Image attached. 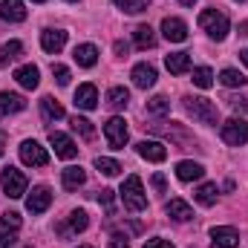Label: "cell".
Returning a JSON list of instances; mask_svg holds the SVG:
<instances>
[{
  "label": "cell",
  "mask_w": 248,
  "mask_h": 248,
  "mask_svg": "<svg viewBox=\"0 0 248 248\" xmlns=\"http://www.w3.org/2000/svg\"><path fill=\"white\" fill-rule=\"evenodd\" d=\"M122 202L127 211H133V214H139V211H144L147 208V193H144V185H141V179L133 173V176H127L122 182Z\"/></svg>",
  "instance_id": "cell-1"
},
{
  "label": "cell",
  "mask_w": 248,
  "mask_h": 248,
  "mask_svg": "<svg viewBox=\"0 0 248 248\" xmlns=\"http://www.w3.org/2000/svg\"><path fill=\"white\" fill-rule=\"evenodd\" d=\"M182 101H185L187 116H193L199 124H217L219 122V110H217L214 101H208V98H196V95H185Z\"/></svg>",
  "instance_id": "cell-2"
},
{
  "label": "cell",
  "mask_w": 248,
  "mask_h": 248,
  "mask_svg": "<svg viewBox=\"0 0 248 248\" xmlns=\"http://www.w3.org/2000/svg\"><path fill=\"white\" fill-rule=\"evenodd\" d=\"M199 26L208 32V38H214V41H225V35H228V17L222 15V12H217V9H205L202 15H199Z\"/></svg>",
  "instance_id": "cell-3"
},
{
  "label": "cell",
  "mask_w": 248,
  "mask_h": 248,
  "mask_svg": "<svg viewBox=\"0 0 248 248\" xmlns=\"http://www.w3.org/2000/svg\"><path fill=\"white\" fill-rule=\"evenodd\" d=\"M0 185H3V193L9 196V199H20L23 193H26V176L17 170V168H6L3 173H0Z\"/></svg>",
  "instance_id": "cell-4"
},
{
  "label": "cell",
  "mask_w": 248,
  "mask_h": 248,
  "mask_svg": "<svg viewBox=\"0 0 248 248\" xmlns=\"http://www.w3.org/2000/svg\"><path fill=\"white\" fill-rule=\"evenodd\" d=\"M20 162L29 165V168H44V165L49 162V153H46V147H41L38 141L26 139V141L20 144Z\"/></svg>",
  "instance_id": "cell-5"
},
{
  "label": "cell",
  "mask_w": 248,
  "mask_h": 248,
  "mask_svg": "<svg viewBox=\"0 0 248 248\" xmlns=\"http://www.w3.org/2000/svg\"><path fill=\"white\" fill-rule=\"evenodd\" d=\"M17 231H20V214L15 211H6L0 217V248H9L17 240Z\"/></svg>",
  "instance_id": "cell-6"
},
{
  "label": "cell",
  "mask_w": 248,
  "mask_h": 248,
  "mask_svg": "<svg viewBox=\"0 0 248 248\" xmlns=\"http://www.w3.org/2000/svg\"><path fill=\"white\" fill-rule=\"evenodd\" d=\"M222 139L228 144H234V147L246 144L248 141V122L246 119H228V122L222 124Z\"/></svg>",
  "instance_id": "cell-7"
},
{
  "label": "cell",
  "mask_w": 248,
  "mask_h": 248,
  "mask_svg": "<svg viewBox=\"0 0 248 248\" xmlns=\"http://www.w3.org/2000/svg\"><path fill=\"white\" fill-rule=\"evenodd\" d=\"M211 246L214 248H240V231L231 225L211 228Z\"/></svg>",
  "instance_id": "cell-8"
},
{
  "label": "cell",
  "mask_w": 248,
  "mask_h": 248,
  "mask_svg": "<svg viewBox=\"0 0 248 248\" xmlns=\"http://www.w3.org/2000/svg\"><path fill=\"white\" fill-rule=\"evenodd\" d=\"M104 136H107V141H110L113 150H122L124 144H127V122L119 119V116H113L110 122L104 124Z\"/></svg>",
  "instance_id": "cell-9"
},
{
  "label": "cell",
  "mask_w": 248,
  "mask_h": 248,
  "mask_svg": "<svg viewBox=\"0 0 248 248\" xmlns=\"http://www.w3.org/2000/svg\"><path fill=\"white\" fill-rule=\"evenodd\" d=\"M49 205H52V190L46 185L32 187V193L26 196V211H29V214H44Z\"/></svg>",
  "instance_id": "cell-10"
},
{
  "label": "cell",
  "mask_w": 248,
  "mask_h": 248,
  "mask_svg": "<svg viewBox=\"0 0 248 248\" xmlns=\"http://www.w3.org/2000/svg\"><path fill=\"white\" fill-rule=\"evenodd\" d=\"M87 225H90L87 211H72V214L66 217V222H61V225H58V234H61V237H75V234L87 231Z\"/></svg>",
  "instance_id": "cell-11"
},
{
  "label": "cell",
  "mask_w": 248,
  "mask_h": 248,
  "mask_svg": "<svg viewBox=\"0 0 248 248\" xmlns=\"http://www.w3.org/2000/svg\"><path fill=\"white\" fill-rule=\"evenodd\" d=\"M49 144L55 147V156H61V159H75L78 156V144L66 133H49Z\"/></svg>",
  "instance_id": "cell-12"
},
{
  "label": "cell",
  "mask_w": 248,
  "mask_h": 248,
  "mask_svg": "<svg viewBox=\"0 0 248 248\" xmlns=\"http://www.w3.org/2000/svg\"><path fill=\"white\" fill-rule=\"evenodd\" d=\"M162 35H165L170 44H182L187 38L185 20H179V17H165V20H162Z\"/></svg>",
  "instance_id": "cell-13"
},
{
  "label": "cell",
  "mask_w": 248,
  "mask_h": 248,
  "mask_svg": "<svg viewBox=\"0 0 248 248\" xmlns=\"http://www.w3.org/2000/svg\"><path fill=\"white\" fill-rule=\"evenodd\" d=\"M63 44H66V32H63V29H44V32H41V46H44V52L55 55V52L63 49Z\"/></svg>",
  "instance_id": "cell-14"
},
{
  "label": "cell",
  "mask_w": 248,
  "mask_h": 248,
  "mask_svg": "<svg viewBox=\"0 0 248 248\" xmlns=\"http://www.w3.org/2000/svg\"><path fill=\"white\" fill-rule=\"evenodd\" d=\"M130 78H133V84H136L139 90H150V87L156 84V69H153L150 63H136L133 72H130Z\"/></svg>",
  "instance_id": "cell-15"
},
{
  "label": "cell",
  "mask_w": 248,
  "mask_h": 248,
  "mask_svg": "<svg viewBox=\"0 0 248 248\" xmlns=\"http://www.w3.org/2000/svg\"><path fill=\"white\" fill-rule=\"evenodd\" d=\"M75 107H81V110H95L98 107V90H95V84H81L75 90Z\"/></svg>",
  "instance_id": "cell-16"
},
{
  "label": "cell",
  "mask_w": 248,
  "mask_h": 248,
  "mask_svg": "<svg viewBox=\"0 0 248 248\" xmlns=\"http://www.w3.org/2000/svg\"><path fill=\"white\" fill-rule=\"evenodd\" d=\"M136 150H139V156L147 159V162H165V159H168V147H165L162 141H139Z\"/></svg>",
  "instance_id": "cell-17"
},
{
  "label": "cell",
  "mask_w": 248,
  "mask_h": 248,
  "mask_svg": "<svg viewBox=\"0 0 248 248\" xmlns=\"http://www.w3.org/2000/svg\"><path fill=\"white\" fill-rule=\"evenodd\" d=\"M15 81H17L23 90H35V87L41 84V72H38L35 63H23L20 69H15Z\"/></svg>",
  "instance_id": "cell-18"
},
{
  "label": "cell",
  "mask_w": 248,
  "mask_h": 248,
  "mask_svg": "<svg viewBox=\"0 0 248 248\" xmlns=\"http://www.w3.org/2000/svg\"><path fill=\"white\" fill-rule=\"evenodd\" d=\"M0 17L9 20V23H20V20H26L23 0H3V3H0Z\"/></svg>",
  "instance_id": "cell-19"
},
{
  "label": "cell",
  "mask_w": 248,
  "mask_h": 248,
  "mask_svg": "<svg viewBox=\"0 0 248 248\" xmlns=\"http://www.w3.org/2000/svg\"><path fill=\"white\" fill-rule=\"evenodd\" d=\"M165 214H168L170 219H176V222L193 219V211H190V205H187L185 199H170V202L165 205Z\"/></svg>",
  "instance_id": "cell-20"
},
{
  "label": "cell",
  "mask_w": 248,
  "mask_h": 248,
  "mask_svg": "<svg viewBox=\"0 0 248 248\" xmlns=\"http://www.w3.org/2000/svg\"><path fill=\"white\" fill-rule=\"evenodd\" d=\"M61 182L66 190H78V187L87 182V173H84V168L81 165H72V168H63L61 173Z\"/></svg>",
  "instance_id": "cell-21"
},
{
  "label": "cell",
  "mask_w": 248,
  "mask_h": 248,
  "mask_svg": "<svg viewBox=\"0 0 248 248\" xmlns=\"http://www.w3.org/2000/svg\"><path fill=\"white\" fill-rule=\"evenodd\" d=\"M72 58H75L78 66H95V61H98V49H95L93 44H81V46H75Z\"/></svg>",
  "instance_id": "cell-22"
},
{
  "label": "cell",
  "mask_w": 248,
  "mask_h": 248,
  "mask_svg": "<svg viewBox=\"0 0 248 248\" xmlns=\"http://www.w3.org/2000/svg\"><path fill=\"white\" fill-rule=\"evenodd\" d=\"M202 173H205V168H202L199 162H179V165H176V176H179V182L202 179Z\"/></svg>",
  "instance_id": "cell-23"
},
{
  "label": "cell",
  "mask_w": 248,
  "mask_h": 248,
  "mask_svg": "<svg viewBox=\"0 0 248 248\" xmlns=\"http://www.w3.org/2000/svg\"><path fill=\"white\" fill-rule=\"evenodd\" d=\"M165 66L170 69V75H182V72L190 69V55L187 52H170L165 58Z\"/></svg>",
  "instance_id": "cell-24"
},
{
  "label": "cell",
  "mask_w": 248,
  "mask_h": 248,
  "mask_svg": "<svg viewBox=\"0 0 248 248\" xmlns=\"http://www.w3.org/2000/svg\"><path fill=\"white\" fill-rule=\"evenodd\" d=\"M41 113H44V119H46V122H61V119H63L61 101H55L52 95H44V98H41Z\"/></svg>",
  "instance_id": "cell-25"
},
{
  "label": "cell",
  "mask_w": 248,
  "mask_h": 248,
  "mask_svg": "<svg viewBox=\"0 0 248 248\" xmlns=\"http://www.w3.org/2000/svg\"><path fill=\"white\" fill-rule=\"evenodd\" d=\"M0 110L3 113H20V110H26V98L17 93H0Z\"/></svg>",
  "instance_id": "cell-26"
},
{
  "label": "cell",
  "mask_w": 248,
  "mask_h": 248,
  "mask_svg": "<svg viewBox=\"0 0 248 248\" xmlns=\"http://www.w3.org/2000/svg\"><path fill=\"white\" fill-rule=\"evenodd\" d=\"M196 202L199 205H205V208H211V205H217V196H219V187L214 185V182H205V185L196 187Z\"/></svg>",
  "instance_id": "cell-27"
},
{
  "label": "cell",
  "mask_w": 248,
  "mask_h": 248,
  "mask_svg": "<svg viewBox=\"0 0 248 248\" xmlns=\"http://www.w3.org/2000/svg\"><path fill=\"white\" fill-rule=\"evenodd\" d=\"M23 55V44L20 41H9L0 46V66H9L12 61H17Z\"/></svg>",
  "instance_id": "cell-28"
},
{
  "label": "cell",
  "mask_w": 248,
  "mask_h": 248,
  "mask_svg": "<svg viewBox=\"0 0 248 248\" xmlns=\"http://www.w3.org/2000/svg\"><path fill=\"white\" fill-rule=\"evenodd\" d=\"M133 44L139 46V49H150L153 44H156V35H153V29L150 26H136V32H133Z\"/></svg>",
  "instance_id": "cell-29"
},
{
  "label": "cell",
  "mask_w": 248,
  "mask_h": 248,
  "mask_svg": "<svg viewBox=\"0 0 248 248\" xmlns=\"http://www.w3.org/2000/svg\"><path fill=\"white\" fill-rule=\"evenodd\" d=\"M107 104H110L113 110H124V107L130 104V93H127L124 87H113V90L107 93Z\"/></svg>",
  "instance_id": "cell-30"
},
{
  "label": "cell",
  "mask_w": 248,
  "mask_h": 248,
  "mask_svg": "<svg viewBox=\"0 0 248 248\" xmlns=\"http://www.w3.org/2000/svg\"><path fill=\"white\" fill-rule=\"evenodd\" d=\"M190 81H193L199 90H211V87H214V72H211L208 66H196L193 75H190Z\"/></svg>",
  "instance_id": "cell-31"
},
{
  "label": "cell",
  "mask_w": 248,
  "mask_h": 248,
  "mask_svg": "<svg viewBox=\"0 0 248 248\" xmlns=\"http://www.w3.org/2000/svg\"><path fill=\"white\" fill-rule=\"evenodd\" d=\"M69 124H72V130H75L78 136H84V139H93V136H95V127H93V122H90V119H84V116H72V119H69Z\"/></svg>",
  "instance_id": "cell-32"
},
{
  "label": "cell",
  "mask_w": 248,
  "mask_h": 248,
  "mask_svg": "<svg viewBox=\"0 0 248 248\" xmlns=\"http://www.w3.org/2000/svg\"><path fill=\"white\" fill-rule=\"evenodd\" d=\"M122 12L127 15H141V12H147V6H150V0H113Z\"/></svg>",
  "instance_id": "cell-33"
},
{
  "label": "cell",
  "mask_w": 248,
  "mask_h": 248,
  "mask_svg": "<svg viewBox=\"0 0 248 248\" xmlns=\"http://www.w3.org/2000/svg\"><path fill=\"white\" fill-rule=\"evenodd\" d=\"M219 84H222V87H243V84H246V75L237 72V69H222V72H219Z\"/></svg>",
  "instance_id": "cell-34"
},
{
  "label": "cell",
  "mask_w": 248,
  "mask_h": 248,
  "mask_svg": "<svg viewBox=\"0 0 248 248\" xmlns=\"http://www.w3.org/2000/svg\"><path fill=\"white\" fill-rule=\"evenodd\" d=\"M147 113H153V116H168V113H170V101H168L165 95H153V98L147 101Z\"/></svg>",
  "instance_id": "cell-35"
},
{
  "label": "cell",
  "mask_w": 248,
  "mask_h": 248,
  "mask_svg": "<svg viewBox=\"0 0 248 248\" xmlns=\"http://www.w3.org/2000/svg\"><path fill=\"white\" fill-rule=\"evenodd\" d=\"M95 168H98V173H104V176H119V170H122V165H119L116 159H107V156H98V159H95Z\"/></svg>",
  "instance_id": "cell-36"
},
{
  "label": "cell",
  "mask_w": 248,
  "mask_h": 248,
  "mask_svg": "<svg viewBox=\"0 0 248 248\" xmlns=\"http://www.w3.org/2000/svg\"><path fill=\"white\" fill-rule=\"evenodd\" d=\"M52 75H55V81H58L61 87H66V84H69V78H72V75H69V69H66L63 63H52Z\"/></svg>",
  "instance_id": "cell-37"
},
{
  "label": "cell",
  "mask_w": 248,
  "mask_h": 248,
  "mask_svg": "<svg viewBox=\"0 0 248 248\" xmlns=\"http://www.w3.org/2000/svg\"><path fill=\"white\" fill-rule=\"evenodd\" d=\"M98 202L104 205V211H107V214H113V211H116V208H113V190H101V193H98Z\"/></svg>",
  "instance_id": "cell-38"
},
{
  "label": "cell",
  "mask_w": 248,
  "mask_h": 248,
  "mask_svg": "<svg viewBox=\"0 0 248 248\" xmlns=\"http://www.w3.org/2000/svg\"><path fill=\"white\" fill-rule=\"evenodd\" d=\"M144 248H173V243H168V240H162V237H153V240H147Z\"/></svg>",
  "instance_id": "cell-39"
},
{
  "label": "cell",
  "mask_w": 248,
  "mask_h": 248,
  "mask_svg": "<svg viewBox=\"0 0 248 248\" xmlns=\"http://www.w3.org/2000/svg\"><path fill=\"white\" fill-rule=\"evenodd\" d=\"M110 248H130V243H127V237H122V234H116V237L110 240Z\"/></svg>",
  "instance_id": "cell-40"
},
{
  "label": "cell",
  "mask_w": 248,
  "mask_h": 248,
  "mask_svg": "<svg viewBox=\"0 0 248 248\" xmlns=\"http://www.w3.org/2000/svg\"><path fill=\"white\" fill-rule=\"evenodd\" d=\"M228 101H231V107H234V110L248 113V98H228Z\"/></svg>",
  "instance_id": "cell-41"
},
{
  "label": "cell",
  "mask_w": 248,
  "mask_h": 248,
  "mask_svg": "<svg viewBox=\"0 0 248 248\" xmlns=\"http://www.w3.org/2000/svg\"><path fill=\"white\" fill-rule=\"evenodd\" d=\"M153 187H156L159 193H165V176H162V173H153Z\"/></svg>",
  "instance_id": "cell-42"
},
{
  "label": "cell",
  "mask_w": 248,
  "mask_h": 248,
  "mask_svg": "<svg viewBox=\"0 0 248 248\" xmlns=\"http://www.w3.org/2000/svg\"><path fill=\"white\" fill-rule=\"evenodd\" d=\"M113 49H116V55H127V44H124V41H116V44H113Z\"/></svg>",
  "instance_id": "cell-43"
},
{
  "label": "cell",
  "mask_w": 248,
  "mask_h": 248,
  "mask_svg": "<svg viewBox=\"0 0 248 248\" xmlns=\"http://www.w3.org/2000/svg\"><path fill=\"white\" fill-rule=\"evenodd\" d=\"M240 61H243V63L248 66V49H243V52H240Z\"/></svg>",
  "instance_id": "cell-44"
},
{
  "label": "cell",
  "mask_w": 248,
  "mask_h": 248,
  "mask_svg": "<svg viewBox=\"0 0 248 248\" xmlns=\"http://www.w3.org/2000/svg\"><path fill=\"white\" fill-rule=\"evenodd\" d=\"M3 144H6V133L0 130V147H3Z\"/></svg>",
  "instance_id": "cell-45"
},
{
  "label": "cell",
  "mask_w": 248,
  "mask_h": 248,
  "mask_svg": "<svg viewBox=\"0 0 248 248\" xmlns=\"http://www.w3.org/2000/svg\"><path fill=\"white\" fill-rule=\"evenodd\" d=\"M179 3H182V6H193V3H196V0H179Z\"/></svg>",
  "instance_id": "cell-46"
},
{
  "label": "cell",
  "mask_w": 248,
  "mask_h": 248,
  "mask_svg": "<svg viewBox=\"0 0 248 248\" xmlns=\"http://www.w3.org/2000/svg\"><path fill=\"white\" fill-rule=\"evenodd\" d=\"M78 248H93V246H78Z\"/></svg>",
  "instance_id": "cell-47"
},
{
  "label": "cell",
  "mask_w": 248,
  "mask_h": 248,
  "mask_svg": "<svg viewBox=\"0 0 248 248\" xmlns=\"http://www.w3.org/2000/svg\"><path fill=\"white\" fill-rule=\"evenodd\" d=\"M35 3H46V0H35Z\"/></svg>",
  "instance_id": "cell-48"
},
{
  "label": "cell",
  "mask_w": 248,
  "mask_h": 248,
  "mask_svg": "<svg viewBox=\"0 0 248 248\" xmlns=\"http://www.w3.org/2000/svg\"><path fill=\"white\" fill-rule=\"evenodd\" d=\"M69 3H78V0H69Z\"/></svg>",
  "instance_id": "cell-49"
},
{
  "label": "cell",
  "mask_w": 248,
  "mask_h": 248,
  "mask_svg": "<svg viewBox=\"0 0 248 248\" xmlns=\"http://www.w3.org/2000/svg\"><path fill=\"white\" fill-rule=\"evenodd\" d=\"M237 3H240V0H237Z\"/></svg>",
  "instance_id": "cell-50"
}]
</instances>
